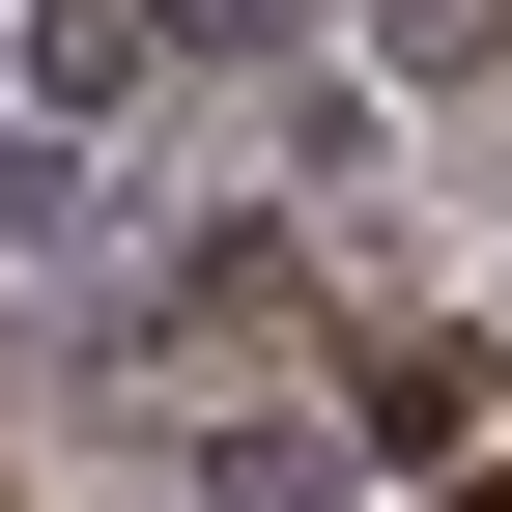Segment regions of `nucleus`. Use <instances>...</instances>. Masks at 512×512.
<instances>
[{
	"label": "nucleus",
	"instance_id": "1",
	"mask_svg": "<svg viewBox=\"0 0 512 512\" xmlns=\"http://www.w3.org/2000/svg\"><path fill=\"white\" fill-rule=\"evenodd\" d=\"M0 228H57V143H29V114H0Z\"/></svg>",
	"mask_w": 512,
	"mask_h": 512
}]
</instances>
